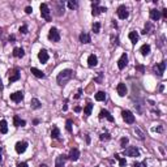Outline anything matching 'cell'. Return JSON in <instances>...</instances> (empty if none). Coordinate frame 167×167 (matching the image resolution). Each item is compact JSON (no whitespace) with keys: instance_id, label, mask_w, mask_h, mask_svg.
Segmentation results:
<instances>
[{"instance_id":"cell-40","label":"cell","mask_w":167,"mask_h":167,"mask_svg":"<svg viewBox=\"0 0 167 167\" xmlns=\"http://www.w3.org/2000/svg\"><path fill=\"white\" fill-rule=\"evenodd\" d=\"M136 71H139L140 73H145V67L141 64H139V65H136Z\"/></svg>"},{"instance_id":"cell-29","label":"cell","mask_w":167,"mask_h":167,"mask_svg":"<svg viewBox=\"0 0 167 167\" xmlns=\"http://www.w3.org/2000/svg\"><path fill=\"white\" fill-rule=\"evenodd\" d=\"M56 5H58V11H56V15L58 16H61L64 13V3L63 1H58L56 3Z\"/></svg>"},{"instance_id":"cell-7","label":"cell","mask_w":167,"mask_h":167,"mask_svg":"<svg viewBox=\"0 0 167 167\" xmlns=\"http://www.w3.org/2000/svg\"><path fill=\"white\" fill-rule=\"evenodd\" d=\"M124 154L127 157H140V150L136 146H128L127 149H124Z\"/></svg>"},{"instance_id":"cell-22","label":"cell","mask_w":167,"mask_h":167,"mask_svg":"<svg viewBox=\"0 0 167 167\" xmlns=\"http://www.w3.org/2000/svg\"><path fill=\"white\" fill-rule=\"evenodd\" d=\"M30 106H31V109L38 110V109H41L42 103H41V101H39V99H37V98H31V101H30Z\"/></svg>"},{"instance_id":"cell-38","label":"cell","mask_w":167,"mask_h":167,"mask_svg":"<svg viewBox=\"0 0 167 167\" xmlns=\"http://www.w3.org/2000/svg\"><path fill=\"white\" fill-rule=\"evenodd\" d=\"M133 167H148V165H146V162H135Z\"/></svg>"},{"instance_id":"cell-28","label":"cell","mask_w":167,"mask_h":167,"mask_svg":"<svg viewBox=\"0 0 167 167\" xmlns=\"http://www.w3.org/2000/svg\"><path fill=\"white\" fill-rule=\"evenodd\" d=\"M96 101H98V102L106 101V93H104V91H98V93L96 94Z\"/></svg>"},{"instance_id":"cell-44","label":"cell","mask_w":167,"mask_h":167,"mask_svg":"<svg viewBox=\"0 0 167 167\" xmlns=\"http://www.w3.org/2000/svg\"><path fill=\"white\" fill-rule=\"evenodd\" d=\"M81 94H82V89H78V91H77V94H76V97H74V98L78 99V98L81 97Z\"/></svg>"},{"instance_id":"cell-32","label":"cell","mask_w":167,"mask_h":167,"mask_svg":"<svg viewBox=\"0 0 167 167\" xmlns=\"http://www.w3.org/2000/svg\"><path fill=\"white\" fill-rule=\"evenodd\" d=\"M115 159H117V161H119V166L120 167H124L127 165V161L124 158H122V157H120L119 154H115Z\"/></svg>"},{"instance_id":"cell-6","label":"cell","mask_w":167,"mask_h":167,"mask_svg":"<svg viewBox=\"0 0 167 167\" xmlns=\"http://www.w3.org/2000/svg\"><path fill=\"white\" fill-rule=\"evenodd\" d=\"M9 77H8V80H9V84H13V82H16V81H18L20 80V77H21V74H20V69L18 68H15V69H12V71H9Z\"/></svg>"},{"instance_id":"cell-11","label":"cell","mask_w":167,"mask_h":167,"mask_svg":"<svg viewBox=\"0 0 167 167\" xmlns=\"http://www.w3.org/2000/svg\"><path fill=\"white\" fill-rule=\"evenodd\" d=\"M22 99H24V93H22V91H16V93L11 94V101L12 102L18 103V102H21Z\"/></svg>"},{"instance_id":"cell-9","label":"cell","mask_w":167,"mask_h":167,"mask_svg":"<svg viewBox=\"0 0 167 167\" xmlns=\"http://www.w3.org/2000/svg\"><path fill=\"white\" fill-rule=\"evenodd\" d=\"M117 16H119V18H122V20L128 18L129 12H128V9L125 8V5H120L119 8H117Z\"/></svg>"},{"instance_id":"cell-43","label":"cell","mask_w":167,"mask_h":167,"mask_svg":"<svg viewBox=\"0 0 167 167\" xmlns=\"http://www.w3.org/2000/svg\"><path fill=\"white\" fill-rule=\"evenodd\" d=\"M25 12L28 13V15H30V13L33 12V8H31V7H26V8H25Z\"/></svg>"},{"instance_id":"cell-36","label":"cell","mask_w":167,"mask_h":167,"mask_svg":"<svg viewBox=\"0 0 167 167\" xmlns=\"http://www.w3.org/2000/svg\"><path fill=\"white\" fill-rule=\"evenodd\" d=\"M72 124H73V122H72L71 119H68L67 123H65V129H67L68 132H72Z\"/></svg>"},{"instance_id":"cell-27","label":"cell","mask_w":167,"mask_h":167,"mask_svg":"<svg viewBox=\"0 0 167 167\" xmlns=\"http://www.w3.org/2000/svg\"><path fill=\"white\" fill-rule=\"evenodd\" d=\"M59 136H60V131L56 125H52V129H51V137L52 139H59Z\"/></svg>"},{"instance_id":"cell-30","label":"cell","mask_w":167,"mask_h":167,"mask_svg":"<svg viewBox=\"0 0 167 167\" xmlns=\"http://www.w3.org/2000/svg\"><path fill=\"white\" fill-rule=\"evenodd\" d=\"M140 51H141V54L144 56H146V55L150 54V46L149 44H142L141 48H140Z\"/></svg>"},{"instance_id":"cell-35","label":"cell","mask_w":167,"mask_h":167,"mask_svg":"<svg viewBox=\"0 0 167 167\" xmlns=\"http://www.w3.org/2000/svg\"><path fill=\"white\" fill-rule=\"evenodd\" d=\"M99 139H101V141H109L111 139V136H110V133H102L99 136Z\"/></svg>"},{"instance_id":"cell-18","label":"cell","mask_w":167,"mask_h":167,"mask_svg":"<svg viewBox=\"0 0 167 167\" xmlns=\"http://www.w3.org/2000/svg\"><path fill=\"white\" fill-rule=\"evenodd\" d=\"M13 125L15 127H24V125H26V122L22 120L21 117H18L17 115H15L13 116Z\"/></svg>"},{"instance_id":"cell-53","label":"cell","mask_w":167,"mask_h":167,"mask_svg":"<svg viewBox=\"0 0 167 167\" xmlns=\"http://www.w3.org/2000/svg\"><path fill=\"white\" fill-rule=\"evenodd\" d=\"M0 34H1V28H0Z\"/></svg>"},{"instance_id":"cell-3","label":"cell","mask_w":167,"mask_h":167,"mask_svg":"<svg viewBox=\"0 0 167 167\" xmlns=\"http://www.w3.org/2000/svg\"><path fill=\"white\" fill-rule=\"evenodd\" d=\"M41 16L43 17L46 21H51V12H50V8L46 3H42L41 4Z\"/></svg>"},{"instance_id":"cell-33","label":"cell","mask_w":167,"mask_h":167,"mask_svg":"<svg viewBox=\"0 0 167 167\" xmlns=\"http://www.w3.org/2000/svg\"><path fill=\"white\" fill-rule=\"evenodd\" d=\"M77 7H78V3L76 0H69V1H68V8L69 9H76Z\"/></svg>"},{"instance_id":"cell-15","label":"cell","mask_w":167,"mask_h":167,"mask_svg":"<svg viewBox=\"0 0 167 167\" xmlns=\"http://www.w3.org/2000/svg\"><path fill=\"white\" fill-rule=\"evenodd\" d=\"M68 158L71 159V161H73V162H76L78 158H80V152H78V149L76 148H73L71 150V153H69V155H68Z\"/></svg>"},{"instance_id":"cell-25","label":"cell","mask_w":167,"mask_h":167,"mask_svg":"<svg viewBox=\"0 0 167 167\" xmlns=\"http://www.w3.org/2000/svg\"><path fill=\"white\" fill-rule=\"evenodd\" d=\"M30 72H31L33 74H34L35 77H38V78H43V77H44V73H43V72L37 69V68H34V67L30 68Z\"/></svg>"},{"instance_id":"cell-48","label":"cell","mask_w":167,"mask_h":167,"mask_svg":"<svg viewBox=\"0 0 167 167\" xmlns=\"http://www.w3.org/2000/svg\"><path fill=\"white\" fill-rule=\"evenodd\" d=\"M153 131H157V132H162V127H158V128H154Z\"/></svg>"},{"instance_id":"cell-16","label":"cell","mask_w":167,"mask_h":167,"mask_svg":"<svg viewBox=\"0 0 167 167\" xmlns=\"http://www.w3.org/2000/svg\"><path fill=\"white\" fill-rule=\"evenodd\" d=\"M116 90H117V94H119L120 97H124L127 94V86H125V84H124V82L117 84Z\"/></svg>"},{"instance_id":"cell-47","label":"cell","mask_w":167,"mask_h":167,"mask_svg":"<svg viewBox=\"0 0 167 167\" xmlns=\"http://www.w3.org/2000/svg\"><path fill=\"white\" fill-rule=\"evenodd\" d=\"M15 39H16V37H15V35H9V41L15 42Z\"/></svg>"},{"instance_id":"cell-39","label":"cell","mask_w":167,"mask_h":167,"mask_svg":"<svg viewBox=\"0 0 167 167\" xmlns=\"http://www.w3.org/2000/svg\"><path fill=\"white\" fill-rule=\"evenodd\" d=\"M128 142H129V140L127 139V137H123V139L120 140V145H122V148H125V145H127Z\"/></svg>"},{"instance_id":"cell-31","label":"cell","mask_w":167,"mask_h":167,"mask_svg":"<svg viewBox=\"0 0 167 167\" xmlns=\"http://www.w3.org/2000/svg\"><path fill=\"white\" fill-rule=\"evenodd\" d=\"M91 110H93V103H88L86 106H85V109H84L85 116H89L90 114H91Z\"/></svg>"},{"instance_id":"cell-42","label":"cell","mask_w":167,"mask_h":167,"mask_svg":"<svg viewBox=\"0 0 167 167\" xmlns=\"http://www.w3.org/2000/svg\"><path fill=\"white\" fill-rule=\"evenodd\" d=\"M150 26H152V25H150V22H148V24L145 25V29H144L142 34H148V33H149V29H150Z\"/></svg>"},{"instance_id":"cell-45","label":"cell","mask_w":167,"mask_h":167,"mask_svg":"<svg viewBox=\"0 0 167 167\" xmlns=\"http://www.w3.org/2000/svg\"><path fill=\"white\" fill-rule=\"evenodd\" d=\"M161 17H163V18H166V17H167V9H163V12H162Z\"/></svg>"},{"instance_id":"cell-17","label":"cell","mask_w":167,"mask_h":167,"mask_svg":"<svg viewBox=\"0 0 167 167\" xmlns=\"http://www.w3.org/2000/svg\"><path fill=\"white\" fill-rule=\"evenodd\" d=\"M103 117H106L109 122H114V116L111 115V114H110L107 110H101V112H99V119H103Z\"/></svg>"},{"instance_id":"cell-23","label":"cell","mask_w":167,"mask_h":167,"mask_svg":"<svg viewBox=\"0 0 167 167\" xmlns=\"http://www.w3.org/2000/svg\"><path fill=\"white\" fill-rule=\"evenodd\" d=\"M8 132V123H7V120H0V133H3V135H5V133Z\"/></svg>"},{"instance_id":"cell-19","label":"cell","mask_w":167,"mask_h":167,"mask_svg":"<svg viewBox=\"0 0 167 167\" xmlns=\"http://www.w3.org/2000/svg\"><path fill=\"white\" fill-rule=\"evenodd\" d=\"M97 64H98V59L96 55L94 54L89 55V58H88V65H89V67H96Z\"/></svg>"},{"instance_id":"cell-46","label":"cell","mask_w":167,"mask_h":167,"mask_svg":"<svg viewBox=\"0 0 167 167\" xmlns=\"http://www.w3.org/2000/svg\"><path fill=\"white\" fill-rule=\"evenodd\" d=\"M17 167H28V163H25V162H21V163H18Z\"/></svg>"},{"instance_id":"cell-37","label":"cell","mask_w":167,"mask_h":167,"mask_svg":"<svg viewBox=\"0 0 167 167\" xmlns=\"http://www.w3.org/2000/svg\"><path fill=\"white\" fill-rule=\"evenodd\" d=\"M133 131H135V133L137 135V137H139L140 140H144V133L141 132V131H140V128H137V127H136V128L133 129Z\"/></svg>"},{"instance_id":"cell-1","label":"cell","mask_w":167,"mask_h":167,"mask_svg":"<svg viewBox=\"0 0 167 167\" xmlns=\"http://www.w3.org/2000/svg\"><path fill=\"white\" fill-rule=\"evenodd\" d=\"M72 77H73V71L72 69H64V71H61L60 73L58 74L56 81H58V84L60 85V86H63V85H65L68 81L72 80Z\"/></svg>"},{"instance_id":"cell-34","label":"cell","mask_w":167,"mask_h":167,"mask_svg":"<svg viewBox=\"0 0 167 167\" xmlns=\"http://www.w3.org/2000/svg\"><path fill=\"white\" fill-rule=\"evenodd\" d=\"M93 31H94V34H98V33L101 31V24H99V22L93 24Z\"/></svg>"},{"instance_id":"cell-2","label":"cell","mask_w":167,"mask_h":167,"mask_svg":"<svg viewBox=\"0 0 167 167\" xmlns=\"http://www.w3.org/2000/svg\"><path fill=\"white\" fill-rule=\"evenodd\" d=\"M91 8H93V11H91V15L93 16H98L99 13H104L107 11L106 7H101L99 5V0H96V1L91 3Z\"/></svg>"},{"instance_id":"cell-5","label":"cell","mask_w":167,"mask_h":167,"mask_svg":"<svg viewBox=\"0 0 167 167\" xmlns=\"http://www.w3.org/2000/svg\"><path fill=\"white\" fill-rule=\"evenodd\" d=\"M48 39L52 42H59L60 41V33H59V30L56 28H52L50 29V31H48Z\"/></svg>"},{"instance_id":"cell-24","label":"cell","mask_w":167,"mask_h":167,"mask_svg":"<svg viewBox=\"0 0 167 167\" xmlns=\"http://www.w3.org/2000/svg\"><path fill=\"white\" fill-rule=\"evenodd\" d=\"M25 55V51L22 50L21 47H16L15 50H13V56L15 58H22Z\"/></svg>"},{"instance_id":"cell-52","label":"cell","mask_w":167,"mask_h":167,"mask_svg":"<svg viewBox=\"0 0 167 167\" xmlns=\"http://www.w3.org/2000/svg\"><path fill=\"white\" fill-rule=\"evenodd\" d=\"M39 167H47V166H46V165H42V163H41V165H39Z\"/></svg>"},{"instance_id":"cell-51","label":"cell","mask_w":167,"mask_h":167,"mask_svg":"<svg viewBox=\"0 0 167 167\" xmlns=\"http://www.w3.org/2000/svg\"><path fill=\"white\" fill-rule=\"evenodd\" d=\"M0 161H1V148H0Z\"/></svg>"},{"instance_id":"cell-50","label":"cell","mask_w":167,"mask_h":167,"mask_svg":"<svg viewBox=\"0 0 167 167\" xmlns=\"http://www.w3.org/2000/svg\"><path fill=\"white\" fill-rule=\"evenodd\" d=\"M74 111H76V112H80L81 109H80V107H76V109H74Z\"/></svg>"},{"instance_id":"cell-49","label":"cell","mask_w":167,"mask_h":167,"mask_svg":"<svg viewBox=\"0 0 167 167\" xmlns=\"http://www.w3.org/2000/svg\"><path fill=\"white\" fill-rule=\"evenodd\" d=\"M3 88H4V86H3V82H1V78H0V90H3Z\"/></svg>"},{"instance_id":"cell-20","label":"cell","mask_w":167,"mask_h":167,"mask_svg":"<svg viewBox=\"0 0 167 167\" xmlns=\"http://www.w3.org/2000/svg\"><path fill=\"white\" fill-rule=\"evenodd\" d=\"M150 18L153 21H158L161 18V12L157 11V9H150Z\"/></svg>"},{"instance_id":"cell-10","label":"cell","mask_w":167,"mask_h":167,"mask_svg":"<svg viewBox=\"0 0 167 167\" xmlns=\"http://www.w3.org/2000/svg\"><path fill=\"white\" fill-rule=\"evenodd\" d=\"M127 64H128V55L123 54L119 60H117V67H119V69H124L127 67Z\"/></svg>"},{"instance_id":"cell-41","label":"cell","mask_w":167,"mask_h":167,"mask_svg":"<svg viewBox=\"0 0 167 167\" xmlns=\"http://www.w3.org/2000/svg\"><path fill=\"white\" fill-rule=\"evenodd\" d=\"M20 33H22V34H26V33H28V26H26V25H22L21 28H20Z\"/></svg>"},{"instance_id":"cell-21","label":"cell","mask_w":167,"mask_h":167,"mask_svg":"<svg viewBox=\"0 0 167 167\" xmlns=\"http://www.w3.org/2000/svg\"><path fill=\"white\" fill-rule=\"evenodd\" d=\"M80 42L81 43H90L91 42V38L88 33H81L80 34Z\"/></svg>"},{"instance_id":"cell-14","label":"cell","mask_w":167,"mask_h":167,"mask_svg":"<svg viewBox=\"0 0 167 167\" xmlns=\"http://www.w3.org/2000/svg\"><path fill=\"white\" fill-rule=\"evenodd\" d=\"M26 148H28V142L26 141H21V142H17L16 144V152L18 153V154H21V153H24Z\"/></svg>"},{"instance_id":"cell-54","label":"cell","mask_w":167,"mask_h":167,"mask_svg":"<svg viewBox=\"0 0 167 167\" xmlns=\"http://www.w3.org/2000/svg\"><path fill=\"white\" fill-rule=\"evenodd\" d=\"M97 167H99V166H97Z\"/></svg>"},{"instance_id":"cell-4","label":"cell","mask_w":167,"mask_h":167,"mask_svg":"<svg viewBox=\"0 0 167 167\" xmlns=\"http://www.w3.org/2000/svg\"><path fill=\"white\" fill-rule=\"evenodd\" d=\"M122 116H123V120L125 123H128V124L135 123V115H133L129 110H123L122 111Z\"/></svg>"},{"instance_id":"cell-13","label":"cell","mask_w":167,"mask_h":167,"mask_svg":"<svg viewBox=\"0 0 167 167\" xmlns=\"http://www.w3.org/2000/svg\"><path fill=\"white\" fill-rule=\"evenodd\" d=\"M68 159L67 155H58L56 157V162H55V167H64L65 165V161Z\"/></svg>"},{"instance_id":"cell-8","label":"cell","mask_w":167,"mask_h":167,"mask_svg":"<svg viewBox=\"0 0 167 167\" xmlns=\"http://www.w3.org/2000/svg\"><path fill=\"white\" fill-rule=\"evenodd\" d=\"M165 69H166V61H162V63L154 65V72L158 77H162L163 73H165Z\"/></svg>"},{"instance_id":"cell-26","label":"cell","mask_w":167,"mask_h":167,"mask_svg":"<svg viewBox=\"0 0 167 167\" xmlns=\"http://www.w3.org/2000/svg\"><path fill=\"white\" fill-rule=\"evenodd\" d=\"M128 37L131 39V42H132L133 44H136L137 42H139V34H137L136 31H131L129 34H128Z\"/></svg>"},{"instance_id":"cell-12","label":"cell","mask_w":167,"mask_h":167,"mask_svg":"<svg viewBox=\"0 0 167 167\" xmlns=\"http://www.w3.org/2000/svg\"><path fill=\"white\" fill-rule=\"evenodd\" d=\"M38 59H39V61H41L42 64L47 63L48 61V52L46 50H41L38 52Z\"/></svg>"}]
</instances>
